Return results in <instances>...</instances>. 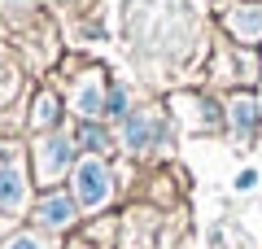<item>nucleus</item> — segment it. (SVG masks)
<instances>
[{
  "mask_svg": "<svg viewBox=\"0 0 262 249\" xmlns=\"http://www.w3.org/2000/svg\"><path fill=\"white\" fill-rule=\"evenodd\" d=\"M70 197L79 201V210H105V205L114 201V171L105 157H92L83 153L75 162V171H70Z\"/></svg>",
  "mask_w": 262,
  "mask_h": 249,
  "instance_id": "f257e3e1",
  "label": "nucleus"
},
{
  "mask_svg": "<svg viewBox=\"0 0 262 249\" xmlns=\"http://www.w3.org/2000/svg\"><path fill=\"white\" fill-rule=\"evenodd\" d=\"M31 162H35V179L39 184H57L61 175L75 171V140L61 136V131H39L35 144H31Z\"/></svg>",
  "mask_w": 262,
  "mask_h": 249,
  "instance_id": "f03ea898",
  "label": "nucleus"
},
{
  "mask_svg": "<svg viewBox=\"0 0 262 249\" xmlns=\"http://www.w3.org/2000/svg\"><path fill=\"white\" fill-rule=\"evenodd\" d=\"M31 201V179H27V166H22L18 149L0 144V214L18 219Z\"/></svg>",
  "mask_w": 262,
  "mask_h": 249,
  "instance_id": "7ed1b4c3",
  "label": "nucleus"
},
{
  "mask_svg": "<svg viewBox=\"0 0 262 249\" xmlns=\"http://www.w3.org/2000/svg\"><path fill=\"white\" fill-rule=\"evenodd\" d=\"M166 136V118H162V110H153V105H144V110L127 114L118 127V140L127 153H153V144Z\"/></svg>",
  "mask_w": 262,
  "mask_h": 249,
  "instance_id": "20e7f679",
  "label": "nucleus"
},
{
  "mask_svg": "<svg viewBox=\"0 0 262 249\" xmlns=\"http://www.w3.org/2000/svg\"><path fill=\"white\" fill-rule=\"evenodd\" d=\"M75 114L83 122H96V118H105V101H110V88H105V70L101 66H88L83 74L75 79Z\"/></svg>",
  "mask_w": 262,
  "mask_h": 249,
  "instance_id": "39448f33",
  "label": "nucleus"
},
{
  "mask_svg": "<svg viewBox=\"0 0 262 249\" xmlns=\"http://www.w3.org/2000/svg\"><path fill=\"white\" fill-rule=\"evenodd\" d=\"M223 114H227V131H232L236 144H249L262 127V105L253 92H232L223 101Z\"/></svg>",
  "mask_w": 262,
  "mask_h": 249,
  "instance_id": "423d86ee",
  "label": "nucleus"
},
{
  "mask_svg": "<svg viewBox=\"0 0 262 249\" xmlns=\"http://www.w3.org/2000/svg\"><path fill=\"white\" fill-rule=\"evenodd\" d=\"M223 31L245 48L262 44V0H241L232 9H223Z\"/></svg>",
  "mask_w": 262,
  "mask_h": 249,
  "instance_id": "0eeeda50",
  "label": "nucleus"
},
{
  "mask_svg": "<svg viewBox=\"0 0 262 249\" xmlns=\"http://www.w3.org/2000/svg\"><path fill=\"white\" fill-rule=\"evenodd\" d=\"M75 214H79V201L70 193H57V188L35 201V223L44 232H66L70 223H75Z\"/></svg>",
  "mask_w": 262,
  "mask_h": 249,
  "instance_id": "6e6552de",
  "label": "nucleus"
},
{
  "mask_svg": "<svg viewBox=\"0 0 262 249\" xmlns=\"http://www.w3.org/2000/svg\"><path fill=\"white\" fill-rule=\"evenodd\" d=\"M57 122H61V96L44 88V92H35V105H31V127L39 136V131H57Z\"/></svg>",
  "mask_w": 262,
  "mask_h": 249,
  "instance_id": "1a4fd4ad",
  "label": "nucleus"
},
{
  "mask_svg": "<svg viewBox=\"0 0 262 249\" xmlns=\"http://www.w3.org/2000/svg\"><path fill=\"white\" fill-rule=\"evenodd\" d=\"M79 149L92 153V157H101L105 149H110V136H105L101 122H83V118H79Z\"/></svg>",
  "mask_w": 262,
  "mask_h": 249,
  "instance_id": "9d476101",
  "label": "nucleus"
},
{
  "mask_svg": "<svg viewBox=\"0 0 262 249\" xmlns=\"http://www.w3.org/2000/svg\"><path fill=\"white\" fill-rule=\"evenodd\" d=\"M13 92H18V66L0 57V101H9Z\"/></svg>",
  "mask_w": 262,
  "mask_h": 249,
  "instance_id": "9b49d317",
  "label": "nucleus"
},
{
  "mask_svg": "<svg viewBox=\"0 0 262 249\" xmlns=\"http://www.w3.org/2000/svg\"><path fill=\"white\" fill-rule=\"evenodd\" d=\"M105 118H127V88H110V101H105Z\"/></svg>",
  "mask_w": 262,
  "mask_h": 249,
  "instance_id": "f8f14e48",
  "label": "nucleus"
},
{
  "mask_svg": "<svg viewBox=\"0 0 262 249\" xmlns=\"http://www.w3.org/2000/svg\"><path fill=\"white\" fill-rule=\"evenodd\" d=\"M5 249H44V240H39L35 232H18V236H13Z\"/></svg>",
  "mask_w": 262,
  "mask_h": 249,
  "instance_id": "ddd939ff",
  "label": "nucleus"
},
{
  "mask_svg": "<svg viewBox=\"0 0 262 249\" xmlns=\"http://www.w3.org/2000/svg\"><path fill=\"white\" fill-rule=\"evenodd\" d=\"M253 184H258V171H241V175H236V188H241V193L253 188Z\"/></svg>",
  "mask_w": 262,
  "mask_h": 249,
  "instance_id": "4468645a",
  "label": "nucleus"
},
{
  "mask_svg": "<svg viewBox=\"0 0 262 249\" xmlns=\"http://www.w3.org/2000/svg\"><path fill=\"white\" fill-rule=\"evenodd\" d=\"M70 249H88V245H70Z\"/></svg>",
  "mask_w": 262,
  "mask_h": 249,
  "instance_id": "2eb2a0df",
  "label": "nucleus"
}]
</instances>
